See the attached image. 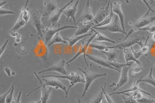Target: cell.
<instances>
[{"instance_id": "obj_1", "label": "cell", "mask_w": 155, "mask_h": 103, "mask_svg": "<svg viewBox=\"0 0 155 103\" xmlns=\"http://www.w3.org/2000/svg\"><path fill=\"white\" fill-rule=\"evenodd\" d=\"M34 74L36 78L38 81L40 85L37 88H36L35 89L32 90L31 92H30L26 96H30L34 92L36 91L37 90L39 89V88L41 86H50L52 88H55V89H61L64 91L65 93V98L67 99L68 97V88L65 86L64 82L59 79V78L53 77V76H49V77H45L42 78L39 77L38 76V74L37 72H34Z\"/></svg>"}, {"instance_id": "obj_2", "label": "cell", "mask_w": 155, "mask_h": 103, "mask_svg": "<svg viewBox=\"0 0 155 103\" xmlns=\"http://www.w3.org/2000/svg\"><path fill=\"white\" fill-rule=\"evenodd\" d=\"M49 76H53L58 78L59 79H65L68 80L70 82V86L68 88V93L69 94V90L72 87H73L75 85L79 83H85L84 76L79 72H71V73L68 74V75H61V76H55V75H49V76H42V78L45 77H49Z\"/></svg>"}, {"instance_id": "obj_3", "label": "cell", "mask_w": 155, "mask_h": 103, "mask_svg": "<svg viewBox=\"0 0 155 103\" xmlns=\"http://www.w3.org/2000/svg\"><path fill=\"white\" fill-rule=\"evenodd\" d=\"M155 21V16H148L147 14H145L144 16H143L141 18H140L138 21L135 22L133 24H132V26L130 31L127 33V35H126V38L123 41L126 40L128 38V37L134 33V32L138 31V30L141 28L144 27L146 26H148L149 25L151 24L153 22Z\"/></svg>"}, {"instance_id": "obj_4", "label": "cell", "mask_w": 155, "mask_h": 103, "mask_svg": "<svg viewBox=\"0 0 155 103\" xmlns=\"http://www.w3.org/2000/svg\"><path fill=\"white\" fill-rule=\"evenodd\" d=\"M77 29L78 27L76 26H64L62 27H44L42 33L44 35V41L45 43L48 45L49 42L52 39L54 36L57 34L58 33H59L60 31L66 30V29Z\"/></svg>"}, {"instance_id": "obj_5", "label": "cell", "mask_w": 155, "mask_h": 103, "mask_svg": "<svg viewBox=\"0 0 155 103\" xmlns=\"http://www.w3.org/2000/svg\"><path fill=\"white\" fill-rule=\"evenodd\" d=\"M31 18L32 23L37 33L38 40H42L44 38V35L42 33L43 26H42V13L40 12L38 10H33L31 12Z\"/></svg>"}, {"instance_id": "obj_6", "label": "cell", "mask_w": 155, "mask_h": 103, "mask_svg": "<svg viewBox=\"0 0 155 103\" xmlns=\"http://www.w3.org/2000/svg\"><path fill=\"white\" fill-rule=\"evenodd\" d=\"M145 40V37L144 35L136 36L132 38H128L125 41H123L120 43L116 45L113 47H110V49H124L132 47L135 44H138L140 47H142L144 45L143 41Z\"/></svg>"}, {"instance_id": "obj_7", "label": "cell", "mask_w": 155, "mask_h": 103, "mask_svg": "<svg viewBox=\"0 0 155 103\" xmlns=\"http://www.w3.org/2000/svg\"><path fill=\"white\" fill-rule=\"evenodd\" d=\"M78 69L80 70L82 72V74H83V75L84 76L85 80L84 89L81 96L83 97L85 95L87 92L88 90L92 83L94 81H95L99 78L106 76H107L106 73H94L89 71H87L85 69Z\"/></svg>"}, {"instance_id": "obj_8", "label": "cell", "mask_w": 155, "mask_h": 103, "mask_svg": "<svg viewBox=\"0 0 155 103\" xmlns=\"http://www.w3.org/2000/svg\"><path fill=\"white\" fill-rule=\"evenodd\" d=\"M95 37H96V33H94V34H93L91 37H90L88 40H87V41H85L84 42H83L81 44L80 47V48L78 49L77 53L75 55V56L73 58H71V60H69V61L66 62V65H68L69 64H70V63H72L73 61H74L76 59H78V57L80 55L83 54L84 55V59L85 63V64L87 66H89V64L88 63L87 60V56H86L87 54H86V52H87V50L88 48L90 47V45L91 43L92 40L95 39Z\"/></svg>"}, {"instance_id": "obj_9", "label": "cell", "mask_w": 155, "mask_h": 103, "mask_svg": "<svg viewBox=\"0 0 155 103\" xmlns=\"http://www.w3.org/2000/svg\"><path fill=\"white\" fill-rule=\"evenodd\" d=\"M94 29H97L101 30H104L107 31L110 33H119L127 35V33L123 30L121 27V24H120V20L118 18V16L116 15L114 16V18L113 19V21L108 26H104V27H101L92 28Z\"/></svg>"}, {"instance_id": "obj_10", "label": "cell", "mask_w": 155, "mask_h": 103, "mask_svg": "<svg viewBox=\"0 0 155 103\" xmlns=\"http://www.w3.org/2000/svg\"><path fill=\"white\" fill-rule=\"evenodd\" d=\"M76 1V0H71L70 1V2L67 3L63 7H62L60 8H58L57 10L49 16V22L51 24V26L54 27H57L59 26V21H60L62 14H64V10L66 9L67 7L69 6L73 2H74Z\"/></svg>"}, {"instance_id": "obj_11", "label": "cell", "mask_w": 155, "mask_h": 103, "mask_svg": "<svg viewBox=\"0 0 155 103\" xmlns=\"http://www.w3.org/2000/svg\"><path fill=\"white\" fill-rule=\"evenodd\" d=\"M66 60L62 59L61 60L57 63L56 64H54L52 66L48 69L41 70V71H39L37 72L38 74H41L42 73H44L46 72H57L59 74H61L62 75H68L69 74L68 71L66 69Z\"/></svg>"}, {"instance_id": "obj_12", "label": "cell", "mask_w": 155, "mask_h": 103, "mask_svg": "<svg viewBox=\"0 0 155 103\" xmlns=\"http://www.w3.org/2000/svg\"><path fill=\"white\" fill-rule=\"evenodd\" d=\"M131 64H129L126 66L124 67L121 70L120 72V76L119 80L118 82H113L111 85H109V87H113L114 86L113 91H115L118 89H119L123 86H124L125 84H126L128 81V72L130 69V66Z\"/></svg>"}, {"instance_id": "obj_13", "label": "cell", "mask_w": 155, "mask_h": 103, "mask_svg": "<svg viewBox=\"0 0 155 103\" xmlns=\"http://www.w3.org/2000/svg\"><path fill=\"white\" fill-rule=\"evenodd\" d=\"M48 47L44 40H39L35 49V56L41 59L43 62H47L48 56Z\"/></svg>"}, {"instance_id": "obj_14", "label": "cell", "mask_w": 155, "mask_h": 103, "mask_svg": "<svg viewBox=\"0 0 155 103\" xmlns=\"http://www.w3.org/2000/svg\"><path fill=\"white\" fill-rule=\"evenodd\" d=\"M110 0H108L106 7H102L99 9L98 11L97 12L92 21L95 26L101 23L107 16L109 15L111 12V10H110Z\"/></svg>"}, {"instance_id": "obj_15", "label": "cell", "mask_w": 155, "mask_h": 103, "mask_svg": "<svg viewBox=\"0 0 155 103\" xmlns=\"http://www.w3.org/2000/svg\"><path fill=\"white\" fill-rule=\"evenodd\" d=\"M80 0H76L73 2L71 5L66 8L64 12V14L66 17V21H71V20L74 22V24L76 26V16L78 12V6Z\"/></svg>"}, {"instance_id": "obj_16", "label": "cell", "mask_w": 155, "mask_h": 103, "mask_svg": "<svg viewBox=\"0 0 155 103\" xmlns=\"http://www.w3.org/2000/svg\"><path fill=\"white\" fill-rule=\"evenodd\" d=\"M44 12H42V19L50 16L58 9L57 0H43Z\"/></svg>"}, {"instance_id": "obj_17", "label": "cell", "mask_w": 155, "mask_h": 103, "mask_svg": "<svg viewBox=\"0 0 155 103\" xmlns=\"http://www.w3.org/2000/svg\"><path fill=\"white\" fill-rule=\"evenodd\" d=\"M111 10L113 14L117 15L119 19L121 27L124 31H125V24H124V14L121 9V3L120 1L114 2L110 6Z\"/></svg>"}, {"instance_id": "obj_18", "label": "cell", "mask_w": 155, "mask_h": 103, "mask_svg": "<svg viewBox=\"0 0 155 103\" xmlns=\"http://www.w3.org/2000/svg\"><path fill=\"white\" fill-rule=\"evenodd\" d=\"M95 26L93 21H82L77 23L76 26L78 28L76 29V31L74 33V36H78L81 35L87 34L90 30H91L92 28Z\"/></svg>"}, {"instance_id": "obj_19", "label": "cell", "mask_w": 155, "mask_h": 103, "mask_svg": "<svg viewBox=\"0 0 155 103\" xmlns=\"http://www.w3.org/2000/svg\"><path fill=\"white\" fill-rule=\"evenodd\" d=\"M86 56L88 59H89L91 62L95 63V64H98L101 67H105L106 69H112V70L120 72L118 69H115L114 67H113L112 66H111L107 60H105L104 59H103L99 56H93V55H88V54L86 55Z\"/></svg>"}, {"instance_id": "obj_20", "label": "cell", "mask_w": 155, "mask_h": 103, "mask_svg": "<svg viewBox=\"0 0 155 103\" xmlns=\"http://www.w3.org/2000/svg\"><path fill=\"white\" fill-rule=\"evenodd\" d=\"M136 90H140L141 92H142L145 95H147L150 96L152 95L150 93H148L147 92H146V91L142 89H141V88L139 87V82H138V80L134 81V82L133 83V84H132V86H131L130 88H128V89L125 90H123V91H121V92H119L110 93L109 95H110V96L116 95H123V94H124V93H131V92H133L136 91Z\"/></svg>"}, {"instance_id": "obj_21", "label": "cell", "mask_w": 155, "mask_h": 103, "mask_svg": "<svg viewBox=\"0 0 155 103\" xmlns=\"http://www.w3.org/2000/svg\"><path fill=\"white\" fill-rule=\"evenodd\" d=\"M81 18L83 19V21H91L94 18V16L92 12V7L90 5V0H87L84 10L81 14Z\"/></svg>"}, {"instance_id": "obj_22", "label": "cell", "mask_w": 155, "mask_h": 103, "mask_svg": "<svg viewBox=\"0 0 155 103\" xmlns=\"http://www.w3.org/2000/svg\"><path fill=\"white\" fill-rule=\"evenodd\" d=\"M149 36H148L147 38H146V40H145V41L143 46L140 50H134V48L133 47H131V49H132L133 52L134 56H135V57L138 60L142 56L146 54L149 51V46H148V44H147L148 40H149Z\"/></svg>"}, {"instance_id": "obj_23", "label": "cell", "mask_w": 155, "mask_h": 103, "mask_svg": "<svg viewBox=\"0 0 155 103\" xmlns=\"http://www.w3.org/2000/svg\"><path fill=\"white\" fill-rule=\"evenodd\" d=\"M123 55H124V57L126 63H129L130 62H133L141 64L140 62L135 57L131 48L124 49Z\"/></svg>"}, {"instance_id": "obj_24", "label": "cell", "mask_w": 155, "mask_h": 103, "mask_svg": "<svg viewBox=\"0 0 155 103\" xmlns=\"http://www.w3.org/2000/svg\"><path fill=\"white\" fill-rule=\"evenodd\" d=\"M40 89L41 92V96L40 98L41 103H47L48 100H49L51 93L52 90V88L50 86H41L39 88V89Z\"/></svg>"}, {"instance_id": "obj_25", "label": "cell", "mask_w": 155, "mask_h": 103, "mask_svg": "<svg viewBox=\"0 0 155 103\" xmlns=\"http://www.w3.org/2000/svg\"><path fill=\"white\" fill-rule=\"evenodd\" d=\"M91 33H87L85 34L81 35H78V36H73L71 37H64V38L68 42V45L69 47H73L74 45H76L78 42L80 41L83 38L87 37L88 36L91 35Z\"/></svg>"}, {"instance_id": "obj_26", "label": "cell", "mask_w": 155, "mask_h": 103, "mask_svg": "<svg viewBox=\"0 0 155 103\" xmlns=\"http://www.w3.org/2000/svg\"><path fill=\"white\" fill-rule=\"evenodd\" d=\"M91 30L92 31L96 33V37H95V39H94L96 41L107 42H110V43H116L114 41L110 39L109 37L106 36V35L103 34L102 33L98 31H97L92 28H91Z\"/></svg>"}, {"instance_id": "obj_27", "label": "cell", "mask_w": 155, "mask_h": 103, "mask_svg": "<svg viewBox=\"0 0 155 103\" xmlns=\"http://www.w3.org/2000/svg\"><path fill=\"white\" fill-rule=\"evenodd\" d=\"M138 82L139 83H147L155 88V79L153 76V69L152 68L150 69L148 76H142L140 79L138 80Z\"/></svg>"}, {"instance_id": "obj_28", "label": "cell", "mask_w": 155, "mask_h": 103, "mask_svg": "<svg viewBox=\"0 0 155 103\" xmlns=\"http://www.w3.org/2000/svg\"><path fill=\"white\" fill-rule=\"evenodd\" d=\"M101 52L106 55L107 60L109 62L116 61L118 58L119 53L117 52V49H110L108 51H102Z\"/></svg>"}, {"instance_id": "obj_29", "label": "cell", "mask_w": 155, "mask_h": 103, "mask_svg": "<svg viewBox=\"0 0 155 103\" xmlns=\"http://www.w3.org/2000/svg\"><path fill=\"white\" fill-rule=\"evenodd\" d=\"M28 2H29V0L26 1L24 7H22V8L21 9V14H20L21 15L22 18L24 19V21L26 22V23H28L31 18V14L30 13L29 9L28 8Z\"/></svg>"}, {"instance_id": "obj_30", "label": "cell", "mask_w": 155, "mask_h": 103, "mask_svg": "<svg viewBox=\"0 0 155 103\" xmlns=\"http://www.w3.org/2000/svg\"><path fill=\"white\" fill-rule=\"evenodd\" d=\"M56 43H64V44H68V42L66 41L64 38H63L59 33H58L57 34L54 36L52 39L49 42L48 44L47 45L48 47H49L52 45L56 44Z\"/></svg>"}, {"instance_id": "obj_31", "label": "cell", "mask_w": 155, "mask_h": 103, "mask_svg": "<svg viewBox=\"0 0 155 103\" xmlns=\"http://www.w3.org/2000/svg\"><path fill=\"white\" fill-rule=\"evenodd\" d=\"M114 18V14H113L112 11L111 10L110 14H109V16H107L106 18L102 21L101 23H100L98 24H97V25L94 26L92 28L101 27H104V26H108L113 21Z\"/></svg>"}, {"instance_id": "obj_32", "label": "cell", "mask_w": 155, "mask_h": 103, "mask_svg": "<svg viewBox=\"0 0 155 103\" xmlns=\"http://www.w3.org/2000/svg\"><path fill=\"white\" fill-rule=\"evenodd\" d=\"M26 24H27L26 22L24 21V19L22 18L21 15L20 14L18 20L16 21V23H15L14 26L12 28V29L11 30V31H18L19 30H20L21 28L23 27Z\"/></svg>"}, {"instance_id": "obj_33", "label": "cell", "mask_w": 155, "mask_h": 103, "mask_svg": "<svg viewBox=\"0 0 155 103\" xmlns=\"http://www.w3.org/2000/svg\"><path fill=\"white\" fill-rule=\"evenodd\" d=\"M90 48L97 49L99 52L108 51L110 49V47L106 46L105 45H104L102 43H91L90 45Z\"/></svg>"}, {"instance_id": "obj_34", "label": "cell", "mask_w": 155, "mask_h": 103, "mask_svg": "<svg viewBox=\"0 0 155 103\" xmlns=\"http://www.w3.org/2000/svg\"><path fill=\"white\" fill-rule=\"evenodd\" d=\"M123 101L124 103H139L137 100H135L128 93H124L122 95Z\"/></svg>"}, {"instance_id": "obj_35", "label": "cell", "mask_w": 155, "mask_h": 103, "mask_svg": "<svg viewBox=\"0 0 155 103\" xmlns=\"http://www.w3.org/2000/svg\"><path fill=\"white\" fill-rule=\"evenodd\" d=\"M142 71V66L140 64L134 62L131 67V71L133 74H136Z\"/></svg>"}, {"instance_id": "obj_36", "label": "cell", "mask_w": 155, "mask_h": 103, "mask_svg": "<svg viewBox=\"0 0 155 103\" xmlns=\"http://www.w3.org/2000/svg\"><path fill=\"white\" fill-rule=\"evenodd\" d=\"M128 94L130 95L135 100H138L143 97V94H144V93L140 90H136V91H134V92H131V93H128Z\"/></svg>"}, {"instance_id": "obj_37", "label": "cell", "mask_w": 155, "mask_h": 103, "mask_svg": "<svg viewBox=\"0 0 155 103\" xmlns=\"http://www.w3.org/2000/svg\"><path fill=\"white\" fill-rule=\"evenodd\" d=\"M138 30L148 31L150 33H155V21L154 23H152L151 24L149 25L148 26H146V27L140 28Z\"/></svg>"}, {"instance_id": "obj_38", "label": "cell", "mask_w": 155, "mask_h": 103, "mask_svg": "<svg viewBox=\"0 0 155 103\" xmlns=\"http://www.w3.org/2000/svg\"><path fill=\"white\" fill-rule=\"evenodd\" d=\"M105 88H106V83H105V85H104V87H103V86H102V87H101V89L102 90V92H104V97L106 98V100H107V101L108 103H114V101H113V100H112V98H111L110 95L109 94H108V93L106 92Z\"/></svg>"}, {"instance_id": "obj_39", "label": "cell", "mask_w": 155, "mask_h": 103, "mask_svg": "<svg viewBox=\"0 0 155 103\" xmlns=\"http://www.w3.org/2000/svg\"><path fill=\"white\" fill-rule=\"evenodd\" d=\"M11 90L10 93L8 95L6 100H5V103H12V100H14V85H12L11 87Z\"/></svg>"}, {"instance_id": "obj_40", "label": "cell", "mask_w": 155, "mask_h": 103, "mask_svg": "<svg viewBox=\"0 0 155 103\" xmlns=\"http://www.w3.org/2000/svg\"><path fill=\"white\" fill-rule=\"evenodd\" d=\"M104 92L102 90V92L100 93V94L96 98H95L94 100H91L89 102V103H101V101H102V100H103V98H104Z\"/></svg>"}, {"instance_id": "obj_41", "label": "cell", "mask_w": 155, "mask_h": 103, "mask_svg": "<svg viewBox=\"0 0 155 103\" xmlns=\"http://www.w3.org/2000/svg\"><path fill=\"white\" fill-rule=\"evenodd\" d=\"M137 101L139 103H155V99L150 98L144 96Z\"/></svg>"}, {"instance_id": "obj_42", "label": "cell", "mask_w": 155, "mask_h": 103, "mask_svg": "<svg viewBox=\"0 0 155 103\" xmlns=\"http://www.w3.org/2000/svg\"><path fill=\"white\" fill-rule=\"evenodd\" d=\"M0 13L1 15L3 16V15H7V14H14V12L11 11V10H8L6 9H4L2 8V7L0 8Z\"/></svg>"}, {"instance_id": "obj_43", "label": "cell", "mask_w": 155, "mask_h": 103, "mask_svg": "<svg viewBox=\"0 0 155 103\" xmlns=\"http://www.w3.org/2000/svg\"><path fill=\"white\" fill-rule=\"evenodd\" d=\"M11 90V88H10V89L7 92H6L4 94L1 95V96H0V103H5L7 96L10 93Z\"/></svg>"}, {"instance_id": "obj_44", "label": "cell", "mask_w": 155, "mask_h": 103, "mask_svg": "<svg viewBox=\"0 0 155 103\" xmlns=\"http://www.w3.org/2000/svg\"><path fill=\"white\" fill-rule=\"evenodd\" d=\"M8 40H7L4 43H3V45L1 46V57L3 55V53H4V51H5V49H6L7 48V47L8 43Z\"/></svg>"}, {"instance_id": "obj_45", "label": "cell", "mask_w": 155, "mask_h": 103, "mask_svg": "<svg viewBox=\"0 0 155 103\" xmlns=\"http://www.w3.org/2000/svg\"><path fill=\"white\" fill-rule=\"evenodd\" d=\"M21 92H19V94L18 95L17 97L16 98H14L12 100V103H21Z\"/></svg>"}, {"instance_id": "obj_46", "label": "cell", "mask_w": 155, "mask_h": 103, "mask_svg": "<svg viewBox=\"0 0 155 103\" xmlns=\"http://www.w3.org/2000/svg\"><path fill=\"white\" fill-rule=\"evenodd\" d=\"M4 71H5V72L6 73V74H7L8 76H12V72H13V71H12L11 69H10V68L7 67H5V68H4Z\"/></svg>"}, {"instance_id": "obj_47", "label": "cell", "mask_w": 155, "mask_h": 103, "mask_svg": "<svg viewBox=\"0 0 155 103\" xmlns=\"http://www.w3.org/2000/svg\"><path fill=\"white\" fill-rule=\"evenodd\" d=\"M141 1L145 4V5H146L147 7H148V9H149V11H148V13H149L150 11H152V7L150 6V4L148 3L147 0H141Z\"/></svg>"}, {"instance_id": "obj_48", "label": "cell", "mask_w": 155, "mask_h": 103, "mask_svg": "<svg viewBox=\"0 0 155 103\" xmlns=\"http://www.w3.org/2000/svg\"><path fill=\"white\" fill-rule=\"evenodd\" d=\"M19 33H18V31H9V35L12 37H13V38H15L16 36H18V35H19Z\"/></svg>"}, {"instance_id": "obj_49", "label": "cell", "mask_w": 155, "mask_h": 103, "mask_svg": "<svg viewBox=\"0 0 155 103\" xmlns=\"http://www.w3.org/2000/svg\"><path fill=\"white\" fill-rule=\"evenodd\" d=\"M15 42H16V43H17L19 44L21 41V34H19V35H18V36H16V37H15Z\"/></svg>"}, {"instance_id": "obj_50", "label": "cell", "mask_w": 155, "mask_h": 103, "mask_svg": "<svg viewBox=\"0 0 155 103\" xmlns=\"http://www.w3.org/2000/svg\"><path fill=\"white\" fill-rule=\"evenodd\" d=\"M7 4V2L6 1H1V5H0V8L1 7H2L3 5H5V4Z\"/></svg>"}, {"instance_id": "obj_51", "label": "cell", "mask_w": 155, "mask_h": 103, "mask_svg": "<svg viewBox=\"0 0 155 103\" xmlns=\"http://www.w3.org/2000/svg\"><path fill=\"white\" fill-rule=\"evenodd\" d=\"M101 103H109L107 101V100H106V98L104 97V98H103V100H102V101H101Z\"/></svg>"}, {"instance_id": "obj_52", "label": "cell", "mask_w": 155, "mask_h": 103, "mask_svg": "<svg viewBox=\"0 0 155 103\" xmlns=\"http://www.w3.org/2000/svg\"><path fill=\"white\" fill-rule=\"evenodd\" d=\"M152 39L155 41V33H153V34L152 35Z\"/></svg>"}, {"instance_id": "obj_53", "label": "cell", "mask_w": 155, "mask_h": 103, "mask_svg": "<svg viewBox=\"0 0 155 103\" xmlns=\"http://www.w3.org/2000/svg\"><path fill=\"white\" fill-rule=\"evenodd\" d=\"M41 103V100L40 99V100H38V101H37V102H35V103Z\"/></svg>"}, {"instance_id": "obj_54", "label": "cell", "mask_w": 155, "mask_h": 103, "mask_svg": "<svg viewBox=\"0 0 155 103\" xmlns=\"http://www.w3.org/2000/svg\"><path fill=\"white\" fill-rule=\"evenodd\" d=\"M99 1H105L106 2H107V1H108V0H98Z\"/></svg>"}, {"instance_id": "obj_55", "label": "cell", "mask_w": 155, "mask_h": 103, "mask_svg": "<svg viewBox=\"0 0 155 103\" xmlns=\"http://www.w3.org/2000/svg\"><path fill=\"white\" fill-rule=\"evenodd\" d=\"M78 103H81V101H80V100H79V99H78Z\"/></svg>"}, {"instance_id": "obj_56", "label": "cell", "mask_w": 155, "mask_h": 103, "mask_svg": "<svg viewBox=\"0 0 155 103\" xmlns=\"http://www.w3.org/2000/svg\"><path fill=\"white\" fill-rule=\"evenodd\" d=\"M126 2L127 3H129V0H126Z\"/></svg>"}, {"instance_id": "obj_57", "label": "cell", "mask_w": 155, "mask_h": 103, "mask_svg": "<svg viewBox=\"0 0 155 103\" xmlns=\"http://www.w3.org/2000/svg\"><path fill=\"white\" fill-rule=\"evenodd\" d=\"M147 1H149V0H147Z\"/></svg>"}]
</instances>
